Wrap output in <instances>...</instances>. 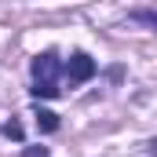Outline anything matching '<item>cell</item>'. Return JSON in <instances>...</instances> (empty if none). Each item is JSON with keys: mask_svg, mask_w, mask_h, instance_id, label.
I'll return each mask as SVG.
<instances>
[{"mask_svg": "<svg viewBox=\"0 0 157 157\" xmlns=\"http://www.w3.org/2000/svg\"><path fill=\"white\" fill-rule=\"evenodd\" d=\"M33 95L37 99H55L62 88H59V73H62V62L55 51H40L33 59Z\"/></svg>", "mask_w": 157, "mask_h": 157, "instance_id": "obj_1", "label": "cell"}, {"mask_svg": "<svg viewBox=\"0 0 157 157\" xmlns=\"http://www.w3.org/2000/svg\"><path fill=\"white\" fill-rule=\"evenodd\" d=\"M4 135L15 139V143H22V124H18V121H7V124H4Z\"/></svg>", "mask_w": 157, "mask_h": 157, "instance_id": "obj_4", "label": "cell"}, {"mask_svg": "<svg viewBox=\"0 0 157 157\" xmlns=\"http://www.w3.org/2000/svg\"><path fill=\"white\" fill-rule=\"evenodd\" d=\"M37 128H40V132H55V128H59V113H51V110H37Z\"/></svg>", "mask_w": 157, "mask_h": 157, "instance_id": "obj_3", "label": "cell"}, {"mask_svg": "<svg viewBox=\"0 0 157 157\" xmlns=\"http://www.w3.org/2000/svg\"><path fill=\"white\" fill-rule=\"evenodd\" d=\"M62 73H66L70 84H84V80L95 77V59L84 55V51H77V55H70V62L62 66Z\"/></svg>", "mask_w": 157, "mask_h": 157, "instance_id": "obj_2", "label": "cell"}, {"mask_svg": "<svg viewBox=\"0 0 157 157\" xmlns=\"http://www.w3.org/2000/svg\"><path fill=\"white\" fill-rule=\"evenodd\" d=\"M22 157H48V146H26Z\"/></svg>", "mask_w": 157, "mask_h": 157, "instance_id": "obj_6", "label": "cell"}, {"mask_svg": "<svg viewBox=\"0 0 157 157\" xmlns=\"http://www.w3.org/2000/svg\"><path fill=\"white\" fill-rule=\"evenodd\" d=\"M132 18H135V22H146V26H154V29H157V11H135Z\"/></svg>", "mask_w": 157, "mask_h": 157, "instance_id": "obj_5", "label": "cell"}]
</instances>
